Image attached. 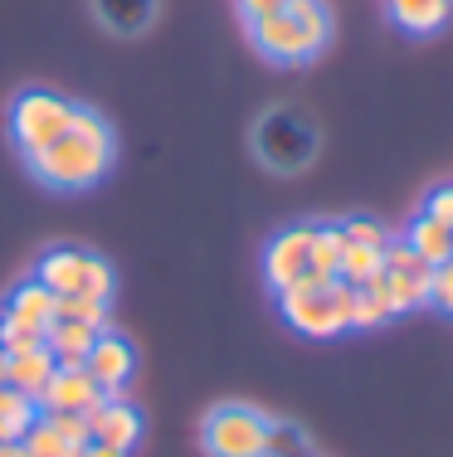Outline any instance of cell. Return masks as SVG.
<instances>
[{"label": "cell", "mask_w": 453, "mask_h": 457, "mask_svg": "<svg viewBox=\"0 0 453 457\" xmlns=\"http://www.w3.org/2000/svg\"><path fill=\"white\" fill-rule=\"evenodd\" d=\"M341 234H347V244H371V248H385V244H390L385 224L365 220V214H356V220H347V224H341Z\"/></svg>", "instance_id": "cell-28"}, {"label": "cell", "mask_w": 453, "mask_h": 457, "mask_svg": "<svg viewBox=\"0 0 453 457\" xmlns=\"http://www.w3.org/2000/svg\"><path fill=\"white\" fill-rule=\"evenodd\" d=\"M103 399L107 395L88 375V365H54L49 385L39 389V413H93Z\"/></svg>", "instance_id": "cell-9"}, {"label": "cell", "mask_w": 453, "mask_h": 457, "mask_svg": "<svg viewBox=\"0 0 453 457\" xmlns=\"http://www.w3.org/2000/svg\"><path fill=\"white\" fill-rule=\"evenodd\" d=\"M5 361H10V355H5V351H0V385H5Z\"/></svg>", "instance_id": "cell-35"}, {"label": "cell", "mask_w": 453, "mask_h": 457, "mask_svg": "<svg viewBox=\"0 0 453 457\" xmlns=\"http://www.w3.org/2000/svg\"><path fill=\"white\" fill-rule=\"evenodd\" d=\"M268 457H312V453H307V443H302L298 428L273 423V433H268Z\"/></svg>", "instance_id": "cell-29"}, {"label": "cell", "mask_w": 453, "mask_h": 457, "mask_svg": "<svg viewBox=\"0 0 453 457\" xmlns=\"http://www.w3.org/2000/svg\"><path fill=\"white\" fill-rule=\"evenodd\" d=\"M88 375L98 379V389L103 395H122L127 385H132V370H137V351H132V341L127 336H117L113 326L107 331H98V341H93V351H88Z\"/></svg>", "instance_id": "cell-11"}, {"label": "cell", "mask_w": 453, "mask_h": 457, "mask_svg": "<svg viewBox=\"0 0 453 457\" xmlns=\"http://www.w3.org/2000/svg\"><path fill=\"white\" fill-rule=\"evenodd\" d=\"M429 278H434V268H429L405 238H390V244H385L381 278H371L365 287L385 302L390 317H405V312H415V307H429Z\"/></svg>", "instance_id": "cell-7"}, {"label": "cell", "mask_w": 453, "mask_h": 457, "mask_svg": "<svg viewBox=\"0 0 453 457\" xmlns=\"http://www.w3.org/2000/svg\"><path fill=\"white\" fill-rule=\"evenodd\" d=\"M39 419V404L29 395H20L15 385H0V443H20Z\"/></svg>", "instance_id": "cell-19"}, {"label": "cell", "mask_w": 453, "mask_h": 457, "mask_svg": "<svg viewBox=\"0 0 453 457\" xmlns=\"http://www.w3.org/2000/svg\"><path fill=\"white\" fill-rule=\"evenodd\" d=\"M88 419V433H93V443H107V448H122V453H132L137 443H142V433H147V419H142V409L137 404H127L122 395H107L93 413H83Z\"/></svg>", "instance_id": "cell-10"}, {"label": "cell", "mask_w": 453, "mask_h": 457, "mask_svg": "<svg viewBox=\"0 0 453 457\" xmlns=\"http://www.w3.org/2000/svg\"><path fill=\"white\" fill-rule=\"evenodd\" d=\"M273 419L254 404H214L200 423V448L210 457H268Z\"/></svg>", "instance_id": "cell-4"}, {"label": "cell", "mask_w": 453, "mask_h": 457, "mask_svg": "<svg viewBox=\"0 0 453 457\" xmlns=\"http://www.w3.org/2000/svg\"><path fill=\"white\" fill-rule=\"evenodd\" d=\"M385 15H390L395 29L424 39V35H439L453 20V0H385Z\"/></svg>", "instance_id": "cell-13"}, {"label": "cell", "mask_w": 453, "mask_h": 457, "mask_svg": "<svg viewBox=\"0 0 453 457\" xmlns=\"http://www.w3.org/2000/svg\"><path fill=\"white\" fill-rule=\"evenodd\" d=\"M254 151L268 170L293 176V170H302L317 156V132H312V122L302 112H293V107H273V112L258 117V127H254Z\"/></svg>", "instance_id": "cell-6"}, {"label": "cell", "mask_w": 453, "mask_h": 457, "mask_svg": "<svg viewBox=\"0 0 453 457\" xmlns=\"http://www.w3.org/2000/svg\"><path fill=\"white\" fill-rule=\"evenodd\" d=\"M429 307H439V312H449V317H453V258H449V263H439L434 278H429Z\"/></svg>", "instance_id": "cell-30"}, {"label": "cell", "mask_w": 453, "mask_h": 457, "mask_svg": "<svg viewBox=\"0 0 453 457\" xmlns=\"http://www.w3.org/2000/svg\"><path fill=\"white\" fill-rule=\"evenodd\" d=\"M390 321V312H385V302L375 297L371 287H356V302H351V331H371V326Z\"/></svg>", "instance_id": "cell-25"}, {"label": "cell", "mask_w": 453, "mask_h": 457, "mask_svg": "<svg viewBox=\"0 0 453 457\" xmlns=\"http://www.w3.org/2000/svg\"><path fill=\"white\" fill-rule=\"evenodd\" d=\"M20 443H25V453H29V457H79V448H73V443H63L59 433L49 428V419H45V413H39V419H35V428H29Z\"/></svg>", "instance_id": "cell-22"}, {"label": "cell", "mask_w": 453, "mask_h": 457, "mask_svg": "<svg viewBox=\"0 0 453 457\" xmlns=\"http://www.w3.org/2000/svg\"><path fill=\"white\" fill-rule=\"evenodd\" d=\"M5 317H15V321H25V326H35V331H45V326L59 317V297L45 287L39 278H25V282H15V287L5 292Z\"/></svg>", "instance_id": "cell-14"}, {"label": "cell", "mask_w": 453, "mask_h": 457, "mask_svg": "<svg viewBox=\"0 0 453 457\" xmlns=\"http://www.w3.org/2000/svg\"><path fill=\"white\" fill-rule=\"evenodd\" d=\"M20 161H25V170L39 185L79 195V190H93L98 180H107V170H113V161H117V132L103 112H93V107L79 103L69 132L54 137L49 146L29 151V156H20Z\"/></svg>", "instance_id": "cell-1"}, {"label": "cell", "mask_w": 453, "mask_h": 457, "mask_svg": "<svg viewBox=\"0 0 453 457\" xmlns=\"http://www.w3.org/2000/svg\"><path fill=\"white\" fill-rule=\"evenodd\" d=\"M234 5H239L244 25H249V20H264V15H273V10H283L288 0H234Z\"/></svg>", "instance_id": "cell-32"}, {"label": "cell", "mask_w": 453, "mask_h": 457, "mask_svg": "<svg viewBox=\"0 0 453 457\" xmlns=\"http://www.w3.org/2000/svg\"><path fill=\"white\" fill-rule=\"evenodd\" d=\"M341 253H347V234H341V224H312V263H307V273L312 278H337Z\"/></svg>", "instance_id": "cell-20"}, {"label": "cell", "mask_w": 453, "mask_h": 457, "mask_svg": "<svg viewBox=\"0 0 453 457\" xmlns=\"http://www.w3.org/2000/svg\"><path fill=\"white\" fill-rule=\"evenodd\" d=\"M35 345H45V331H35V326H25V321L0 312V351L20 355V351H35Z\"/></svg>", "instance_id": "cell-24"}, {"label": "cell", "mask_w": 453, "mask_h": 457, "mask_svg": "<svg viewBox=\"0 0 453 457\" xmlns=\"http://www.w3.org/2000/svg\"><path fill=\"white\" fill-rule=\"evenodd\" d=\"M0 457H29L25 443H0Z\"/></svg>", "instance_id": "cell-34"}, {"label": "cell", "mask_w": 453, "mask_h": 457, "mask_svg": "<svg viewBox=\"0 0 453 457\" xmlns=\"http://www.w3.org/2000/svg\"><path fill=\"white\" fill-rule=\"evenodd\" d=\"M405 244L415 248L429 268H439V263H449V258H453V228L439 224V220H429V214L419 210L415 220H409V228H405Z\"/></svg>", "instance_id": "cell-17"}, {"label": "cell", "mask_w": 453, "mask_h": 457, "mask_svg": "<svg viewBox=\"0 0 453 457\" xmlns=\"http://www.w3.org/2000/svg\"><path fill=\"white\" fill-rule=\"evenodd\" d=\"M385 268V248H371V244H347V253H341V268L337 278L351 282V287H365L371 278H381Z\"/></svg>", "instance_id": "cell-21"}, {"label": "cell", "mask_w": 453, "mask_h": 457, "mask_svg": "<svg viewBox=\"0 0 453 457\" xmlns=\"http://www.w3.org/2000/svg\"><path fill=\"white\" fill-rule=\"evenodd\" d=\"M88 258H93V248L54 244V248H45V253H39L35 278L45 282L54 297H73V292H83V273H88Z\"/></svg>", "instance_id": "cell-12"}, {"label": "cell", "mask_w": 453, "mask_h": 457, "mask_svg": "<svg viewBox=\"0 0 453 457\" xmlns=\"http://www.w3.org/2000/svg\"><path fill=\"white\" fill-rule=\"evenodd\" d=\"M83 292H88V297H98V302H113L117 273H113V263H107V258H98V253L88 258V273H83Z\"/></svg>", "instance_id": "cell-26"}, {"label": "cell", "mask_w": 453, "mask_h": 457, "mask_svg": "<svg viewBox=\"0 0 453 457\" xmlns=\"http://www.w3.org/2000/svg\"><path fill=\"white\" fill-rule=\"evenodd\" d=\"M424 214H429V220H439V224H449V228H453V185H439V190H429Z\"/></svg>", "instance_id": "cell-31"}, {"label": "cell", "mask_w": 453, "mask_h": 457, "mask_svg": "<svg viewBox=\"0 0 453 457\" xmlns=\"http://www.w3.org/2000/svg\"><path fill=\"white\" fill-rule=\"evenodd\" d=\"M351 302L356 287L341 278H298L293 287L278 292V312L293 326L298 336H312V341H331V336L351 331Z\"/></svg>", "instance_id": "cell-3"}, {"label": "cell", "mask_w": 453, "mask_h": 457, "mask_svg": "<svg viewBox=\"0 0 453 457\" xmlns=\"http://www.w3.org/2000/svg\"><path fill=\"white\" fill-rule=\"evenodd\" d=\"M93 341H98V331H93L88 321H73V317H54L45 326V345L54 355V365H83L93 351Z\"/></svg>", "instance_id": "cell-15"}, {"label": "cell", "mask_w": 453, "mask_h": 457, "mask_svg": "<svg viewBox=\"0 0 453 457\" xmlns=\"http://www.w3.org/2000/svg\"><path fill=\"white\" fill-rule=\"evenodd\" d=\"M73 112H79V103L54 88H25L15 93V103H10V141H15L20 156H29V151L49 146L54 137L69 132Z\"/></svg>", "instance_id": "cell-5"}, {"label": "cell", "mask_w": 453, "mask_h": 457, "mask_svg": "<svg viewBox=\"0 0 453 457\" xmlns=\"http://www.w3.org/2000/svg\"><path fill=\"white\" fill-rule=\"evenodd\" d=\"M79 457H132V453H122V448H107V443H83Z\"/></svg>", "instance_id": "cell-33"}, {"label": "cell", "mask_w": 453, "mask_h": 457, "mask_svg": "<svg viewBox=\"0 0 453 457\" xmlns=\"http://www.w3.org/2000/svg\"><path fill=\"white\" fill-rule=\"evenodd\" d=\"M49 375H54L49 345H35V351H20V355H10V361H5V385H15L20 395H29L35 404H39V389L49 385Z\"/></svg>", "instance_id": "cell-16"}, {"label": "cell", "mask_w": 453, "mask_h": 457, "mask_svg": "<svg viewBox=\"0 0 453 457\" xmlns=\"http://www.w3.org/2000/svg\"><path fill=\"white\" fill-rule=\"evenodd\" d=\"M59 317L88 321L93 331H107V321H113V312H107V302L88 297V292H73V297H59Z\"/></svg>", "instance_id": "cell-23"}, {"label": "cell", "mask_w": 453, "mask_h": 457, "mask_svg": "<svg viewBox=\"0 0 453 457\" xmlns=\"http://www.w3.org/2000/svg\"><path fill=\"white\" fill-rule=\"evenodd\" d=\"M93 10L113 35H142L156 20V0H93Z\"/></svg>", "instance_id": "cell-18"}, {"label": "cell", "mask_w": 453, "mask_h": 457, "mask_svg": "<svg viewBox=\"0 0 453 457\" xmlns=\"http://www.w3.org/2000/svg\"><path fill=\"white\" fill-rule=\"evenodd\" d=\"M49 419V428L59 433L63 443H73V448H83V443H93V433H88V419L83 413H45Z\"/></svg>", "instance_id": "cell-27"}, {"label": "cell", "mask_w": 453, "mask_h": 457, "mask_svg": "<svg viewBox=\"0 0 453 457\" xmlns=\"http://www.w3.org/2000/svg\"><path fill=\"white\" fill-rule=\"evenodd\" d=\"M249 45L268 63H312L331 45V10L327 0H288L283 10L249 20Z\"/></svg>", "instance_id": "cell-2"}, {"label": "cell", "mask_w": 453, "mask_h": 457, "mask_svg": "<svg viewBox=\"0 0 453 457\" xmlns=\"http://www.w3.org/2000/svg\"><path fill=\"white\" fill-rule=\"evenodd\" d=\"M312 263V224H293V228H278L264 248V282L273 292L293 287L298 278H307Z\"/></svg>", "instance_id": "cell-8"}]
</instances>
